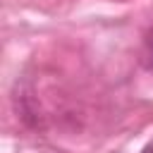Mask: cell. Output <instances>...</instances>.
I'll list each match as a JSON object with an SVG mask.
<instances>
[{"label": "cell", "instance_id": "2", "mask_svg": "<svg viewBox=\"0 0 153 153\" xmlns=\"http://www.w3.org/2000/svg\"><path fill=\"white\" fill-rule=\"evenodd\" d=\"M141 153H153V141H151V143H146V146L141 148Z\"/></svg>", "mask_w": 153, "mask_h": 153}, {"label": "cell", "instance_id": "1", "mask_svg": "<svg viewBox=\"0 0 153 153\" xmlns=\"http://www.w3.org/2000/svg\"><path fill=\"white\" fill-rule=\"evenodd\" d=\"M146 57H148V62L153 67V31L146 36Z\"/></svg>", "mask_w": 153, "mask_h": 153}]
</instances>
